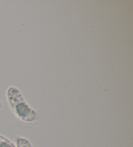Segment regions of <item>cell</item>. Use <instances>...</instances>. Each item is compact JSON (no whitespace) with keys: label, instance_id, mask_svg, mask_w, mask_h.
I'll list each match as a JSON object with an SVG mask.
<instances>
[{"label":"cell","instance_id":"obj_3","mask_svg":"<svg viewBox=\"0 0 133 147\" xmlns=\"http://www.w3.org/2000/svg\"><path fill=\"white\" fill-rule=\"evenodd\" d=\"M0 147H16L14 143L3 136L0 135Z\"/></svg>","mask_w":133,"mask_h":147},{"label":"cell","instance_id":"obj_4","mask_svg":"<svg viewBox=\"0 0 133 147\" xmlns=\"http://www.w3.org/2000/svg\"><path fill=\"white\" fill-rule=\"evenodd\" d=\"M2 107H3V105H2V103L0 102V110L2 108Z\"/></svg>","mask_w":133,"mask_h":147},{"label":"cell","instance_id":"obj_2","mask_svg":"<svg viewBox=\"0 0 133 147\" xmlns=\"http://www.w3.org/2000/svg\"><path fill=\"white\" fill-rule=\"evenodd\" d=\"M16 141V147H32L29 141L26 138L21 136H16L15 138Z\"/></svg>","mask_w":133,"mask_h":147},{"label":"cell","instance_id":"obj_1","mask_svg":"<svg viewBox=\"0 0 133 147\" xmlns=\"http://www.w3.org/2000/svg\"><path fill=\"white\" fill-rule=\"evenodd\" d=\"M7 99L12 113L24 122L32 123L40 118L38 113L31 107L25 100L20 90L11 86L7 90Z\"/></svg>","mask_w":133,"mask_h":147}]
</instances>
